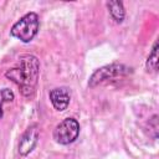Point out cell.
Returning a JSON list of instances; mask_svg holds the SVG:
<instances>
[{
    "instance_id": "9",
    "label": "cell",
    "mask_w": 159,
    "mask_h": 159,
    "mask_svg": "<svg viewBox=\"0 0 159 159\" xmlns=\"http://www.w3.org/2000/svg\"><path fill=\"white\" fill-rule=\"evenodd\" d=\"M15 99V94L10 88L0 89V119L4 117V104L12 102Z\"/></svg>"
},
{
    "instance_id": "1",
    "label": "cell",
    "mask_w": 159,
    "mask_h": 159,
    "mask_svg": "<svg viewBox=\"0 0 159 159\" xmlns=\"http://www.w3.org/2000/svg\"><path fill=\"white\" fill-rule=\"evenodd\" d=\"M5 77L14 82L24 97L34 98L40 77V60L34 55H22L12 68L5 72Z\"/></svg>"
},
{
    "instance_id": "3",
    "label": "cell",
    "mask_w": 159,
    "mask_h": 159,
    "mask_svg": "<svg viewBox=\"0 0 159 159\" xmlns=\"http://www.w3.org/2000/svg\"><path fill=\"white\" fill-rule=\"evenodd\" d=\"M40 30V19L39 15L34 11L25 14L20 17L10 30V35L24 43L31 42Z\"/></svg>"
},
{
    "instance_id": "7",
    "label": "cell",
    "mask_w": 159,
    "mask_h": 159,
    "mask_svg": "<svg viewBox=\"0 0 159 159\" xmlns=\"http://www.w3.org/2000/svg\"><path fill=\"white\" fill-rule=\"evenodd\" d=\"M107 7H108V11H109V15H111L112 20L116 24H122L124 17H125V9H124L123 2L119 1V0L108 1Z\"/></svg>"
},
{
    "instance_id": "6",
    "label": "cell",
    "mask_w": 159,
    "mask_h": 159,
    "mask_svg": "<svg viewBox=\"0 0 159 159\" xmlns=\"http://www.w3.org/2000/svg\"><path fill=\"white\" fill-rule=\"evenodd\" d=\"M50 102L57 112H63L67 109L71 102V92L67 87H56L48 93Z\"/></svg>"
},
{
    "instance_id": "8",
    "label": "cell",
    "mask_w": 159,
    "mask_h": 159,
    "mask_svg": "<svg viewBox=\"0 0 159 159\" xmlns=\"http://www.w3.org/2000/svg\"><path fill=\"white\" fill-rule=\"evenodd\" d=\"M145 68L148 72L152 73H155L158 71V41L153 43V47L145 61Z\"/></svg>"
},
{
    "instance_id": "2",
    "label": "cell",
    "mask_w": 159,
    "mask_h": 159,
    "mask_svg": "<svg viewBox=\"0 0 159 159\" xmlns=\"http://www.w3.org/2000/svg\"><path fill=\"white\" fill-rule=\"evenodd\" d=\"M132 73H133L132 67L119 63V62H113V63L102 66L98 70H96L88 80V87L94 88V87L107 83V82L118 81V80L124 78Z\"/></svg>"
},
{
    "instance_id": "4",
    "label": "cell",
    "mask_w": 159,
    "mask_h": 159,
    "mask_svg": "<svg viewBox=\"0 0 159 159\" xmlns=\"http://www.w3.org/2000/svg\"><path fill=\"white\" fill-rule=\"evenodd\" d=\"M80 123L75 118H65L62 122H60L52 133V138L56 143L61 145H68L76 142V139L80 135Z\"/></svg>"
},
{
    "instance_id": "10",
    "label": "cell",
    "mask_w": 159,
    "mask_h": 159,
    "mask_svg": "<svg viewBox=\"0 0 159 159\" xmlns=\"http://www.w3.org/2000/svg\"><path fill=\"white\" fill-rule=\"evenodd\" d=\"M148 124H149V128H152V130H153V138L157 139L158 138V116L157 114L152 116L149 118Z\"/></svg>"
},
{
    "instance_id": "5",
    "label": "cell",
    "mask_w": 159,
    "mask_h": 159,
    "mask_svg": "<svg viewBox=\"0 0 159 159\" xmlns=\"http://www.w3.org/2000/svg\"><path fill=\"white\" fill-rule=\"evenodd\" d=\"M39 139H40V130H39L37 125L36 124L30 125L24 132V134L20 138V142H19V154L21 157L29 155L36 148V145L39 143Z\"/></svg>"
}]
</instances>
